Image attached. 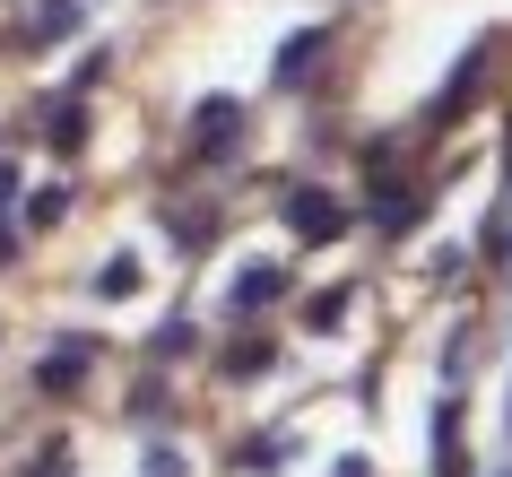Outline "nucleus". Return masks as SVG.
Wrapping results in <instances>:
<instances>
[{
  "mask_svg": "<svg viewBox=\"0 0 512 477\" xmlns=\"http://www.w3.org/2000/svg\"><path fill=\"white\" fill-rule=\"evenodd\" d=\"M287 217H296V235H339V209H330L322 191H304V200H296Z\"/></svg>",
  "mask_w": 512,
  "mask_h": 477,
  "instance_id": "1",
  "label": "nucleus"
},
{
  "mask_svg": "<svg viewBox=\"0 0 512 477\" xmlns=\"http://www.w3.org/2000/svg\"><path fill=\"white\" fill-rule=\"evenodd\" d=\"M87 373V347H61L53 365H44V391H70V382H79Z\"/></svg>",
  "mask_w": 512,
  "mask_h": 477,
  "instance_id": "2",
  "label": "nucleus"
}]
</instances>
